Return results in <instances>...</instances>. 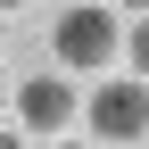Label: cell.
Wrapping results in <instances>:
<instances>
[{"label": "cell", "mask_w": 149, "mask_h": 149, "mask_svg": "<svg viewBox=\"0 0 149 149\" xmlns=\"http://www.w3.org/2000/svg\"><path fill=\"white\" fill-rule=\"evenodd\" d=\"M0 8H25V0H0Z\"/></svg>", "instance_id": "7"}, {"label": "cell", "mask_w": 149, "mask_h": 149, "mask_svg": "<svg viewBox=\"0 0 149 149\" xmlns=\"http://www.w3.org/2000/svg\"><path fill=\"white\" fill-rule=\"evenodd\" d=\"M17 141H25V124H0V149H17Z\"/></svg>", "instance_id": "5"}, {"label": "cell", "mask_w": 149, "mask_h": 149, "mask_svg": "<svg viewBox=\"0 0 149 149\" xmlns=\"http://www.w3.org/2000/svg\"><path fill=\"white\" fill-rule=\"evenodd\" d=\"M83 124H91L100 141H149V91H141V83H108V91H91Z\"/></svg>", "instance_id": "2"}, {"label": "cell", "mask_w": 149, "mask_h": 149, "mask_svg": "<svg viewBox=\"0 0 149 149\" xmlns=\"http://www.w3.org/2000/svg\"><path fill=\"white\" fill-rule=\"evenodd\" d=\"M50 50H58V66H74V74L108 66V58H116V25H108V8L74 0V8L58 17V25H50Z\"/></svg>", "instance_id": "1"}, {"label": "cell", "mask_w": 149, "mask_h": 149, "mask_svg": "<svg viewBox=\"0 0 149 149\" xmlns=\"http://www.w3.org/2000/svg\"><path fill=\"white\" fill-rule=\"evenodd\" d=\"M124 50H133V66L149 74V25H133V42H124Z\"/></svg>", "instance_id": "4"}, {"label": "cell", "mask_w": 149, "mask_h": 149, "mask_svg": "<svg viewBox=\"0 0 149 149\" xmlns=\"http://www.w3.org/2000/svg\"><path fill=\"white\" fill-rule=\"evenodd\" d=\"M0 100H8V83H0Z\"/></svg>", "instance_id": "8"}, {"label": "cell", "mask_w": 149, "mask_h": 149, "mask_svg": "<svg viewBox=\"0 0 149 149\" xmlns=\"http://www.w3.org/2000/svg\"><path fill=\"white\" fill-rule=\"evenodd\" d=\"M124 8H141V17H149V0H124Z\"/></svg>", "instance_id": "6"}, {"label": "cell", "mask_w": 149, "mask_h": 149, "mask_svg": "<svg viewBox=\"0 0 149 149\" xmlns=\"http://www.w3.org/2000/svg\"><path fill=\"white\" fill-rule=\"evenodd\" d=\"M17 124H25V133H66V124H74V91L58 83V74H33V83L25 91H17Z\"/></svg>", "instance_id": "3"}]
</instances>
